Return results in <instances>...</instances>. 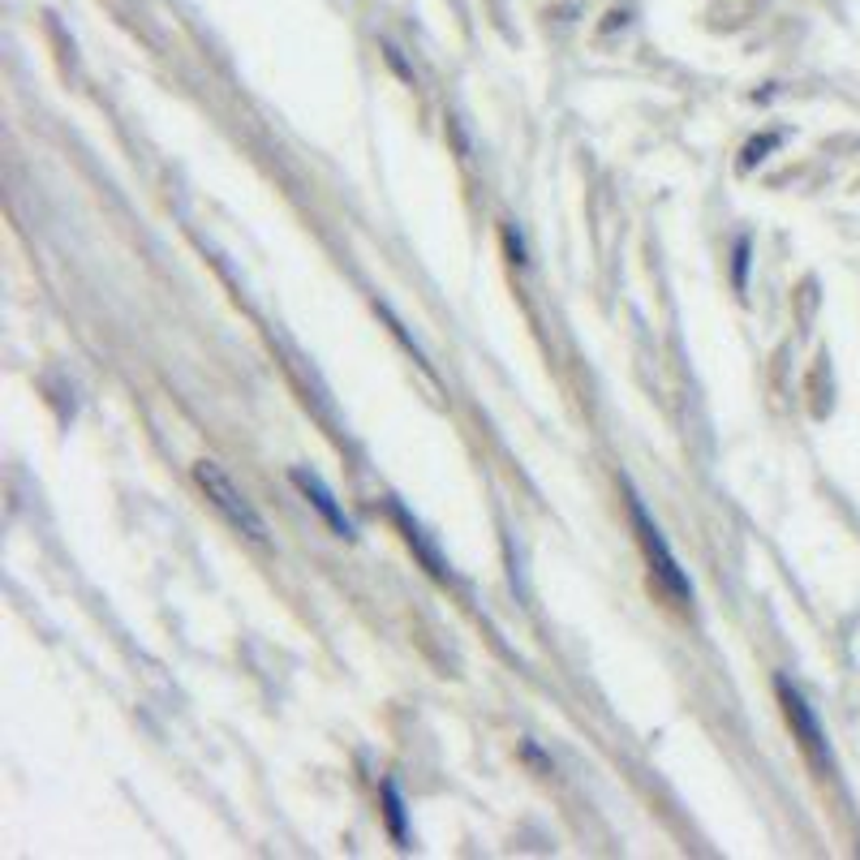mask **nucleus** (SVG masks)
Listing matches in <instances>:
<instances>
[{"mask_svg": "<svg viewBox=\"0 0 860 860\" xmlns=\"http://www.w3.org/2000/svg\"><path fill=\"white\" fill-rule=\"evenodd\" d=\"M194 477H198V486L207 491V500L216 503V508H220L224 517H228L233 525L241 529L246 538H254V542H263V538H267V525H263V517H258V512H254V503L246 500V495H241L233 482H228V473H224L216 461H198V465H194Z\"/></svg>", "mask_w": 860, "mask_h": 860, "instance_id": "obj_1", "label": "nucleus"}, {"mask_svg": "<svg viewBox=\"0 0 860 860\" xmlns=\"http://www.w3.org/2000/svg\"><path fill=\"white\" fill-rule=\"evenodd\" d=\"M633 521H637V538H641V547H645V559H650V568H654V577H659V585H663L671 598H693V585H689V577L680 572V564H675V556L667 551V542H663V533H659V525L641 512V503L633 500Z\"/></svg>", "mask_w": 860, "mask_h": 860, "instance_id": "obj_2", "label": "nucleus"}, {"mask_svg": "<svg viewBox=\"0 0 860 860\" xmlns=\"http://www.w3.org/2000/svg\"><path fill=\"white\" fill-rule=\"evenodd\" d=\"M778 697H783V710H787V719H792V727L801 731V745H805L822 766L831 761V753H826V736H822V727H817V719L809 714V706H805V697L796 693V689H787V680H778Z\"/></svg>", "mask_w": 860, "mask_h": 860, "instance_id": "obj_3", "label": "nucleus"}, {"mask_svg": "<svg viewBox=\"0 0 860 860\" xmlns=\"http://www.w3.org/2000/svg\"><path fill=\"white\" fill-rule=\"evenodd\" d=\"M293 482H297V491H302L305 500H310V503H314V508H319V512H323V521H327V525H332L335 533H344V538L353 533V525H349V517H344V512L335 508V495H332V491H327V486H323V482H319V477H314V473L293 469Z\"/></svg>", "mask_w": 860, "mask_h": 860, "instance_id": "obj_4", "label": "nucleus"}, {"mask_svg": "<svg viewBox=\"0 0 860 860\" xmlns=\"http://www.w3.org/2000/svg\"><path fill=\"white\" fill-rule=\"evenodd\" d=\"M383 801H388V822H391V834L405 843V805H400V792L396 787H383Z\"/></svg>", "mask_w": 860, "mask_h": 860, "instance_id": "obj_5", "label": "nucleus"}]
</instances>
